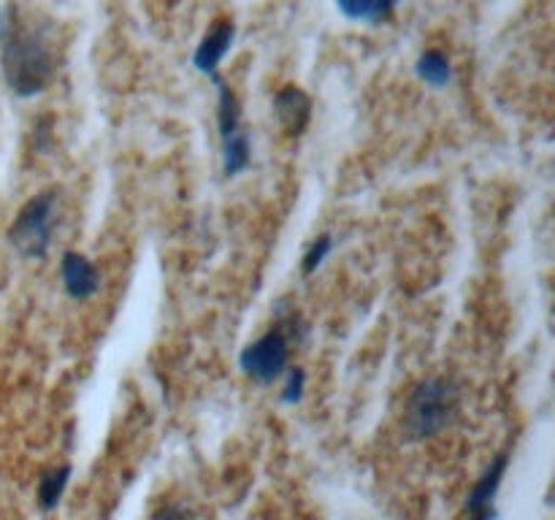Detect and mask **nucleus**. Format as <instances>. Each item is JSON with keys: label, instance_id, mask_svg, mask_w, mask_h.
<instances>
[{"label": "nucleus", "instance_id": "f257e3e1", "mask_svg": "<svg viewBox=\"0 0 555 520\" xmlns=\"http://www.w3.org/2000/svg\"><path fill=\"white\" fill-rule=\"evenodd\" d=\"M0 68L16 98L41 95L57 68L49 27L22 14L16 5L0 11Z\"/></svg>", "mask_w": 555, "mask_h": 520}, {"label": "nucleus", "instance_id": "f03ea898", "mask_svg": "<svg viewBox=\"0 0 555 520\" xmlns=\"http://www.w3.org/2000/svg\"><path fill=\"white\" fill-rule=\"evenodd\" d=\"M459 385L448 377H428L417 382L410 401H406L404 420H401L404 437L410 442L437 437L453 422L455 412H459Z\"/></svg>", "mask_w": 555, "mask_h": 520}, {"label": "nucleus", "instance_id": "7ed1b4c3", "mask_svg": "<svg viewBox=\"0 0 555 520\" xmlns=\"http://www.w3.org/2000/svg\"><path fill=\"white\" fill-rule=\"evenodd\" d=\"M57 225V195L52 190L38 193L16 211L9 227V244L22 258L41 260L52 247V233Z\"/></svg>", "mask_w": 555, "mask_h": 520}, {"label": "nucleus", "instance_id": "20e7f679", "mask_svg": "<svg viewBox=\"0 0 555 520\" xmlns=\"http://www.w3.org/2000/svg\"><path fill=\"white\" fill-rule=\"evenodd\" d=\"M293 323H296V317H291L287 323L280 320L263 336L249 341L238 352V368L244 372V377H249L258 385H271L287 372V363H291V339L293 330H296Z\"/></svg>", "mask_w": 555, "mask_h": 520}, {"label": "nucleus", "instance_id": "39448f33", "mask_svg": "<svg viewBox=\"0 0 555 520\" xmlns=\"http://www.w3.org/2000/svg\"><path fill=\"white\" fill-rule=\"evenodd\" d=\"M209 79L217 87V128H220L222 144V173L225 177H238L253 162L249 135L242 130V108H238V98L233 95V90L225 84L220 74L209 76Z\"/></svg>", "mask_w": 555, "mask_h": 520}, {"label": "nucleus", "instance_id": "423d86ee", "mask_svg": "<svg viewBox=\"0 0 555 520\" xmlns=\"http://www.w3.org/2000/svg\"><path fill=\"white\" fill-rule=\"evenodd\" d=\"M60 280H63V290L74 301H90L101 290V271L81 252L63 255V260H60Z\"/></svg>", "mask_w": 555, "mask_h": 520}, {"label": "nucleus", "instance_id": "0eeeda50", "mask_svg": "<svg viewBox=\"0 0 555 520\" xmlns=\"http://www.w3.org/2000/svg\"><path fill=\"white\" fill-rule=\"evenodd\" d=\"M233 41H236V25L231 20H220L195 47L193 68L204 76H215L222 60L233 49Z\"/></svg>", "mask_w": 555, "mask_h": 520}, {"label": "nucleus", "instance_id": "6e6552de", "mask_svg": "<svg viewBox=\"0 0 555 520\" xmlns=\"http://www.w3.org/2000/svg\"><path fill=\"white\" fill-rule=\"evenodd\" d=\"M274 114L287 135H301L312 119V98L301 87L285 84L274 95Z\"/></svg>", "mask_w": 555, "mask_h": 520}, {"label": "nucleus", "instance_id": "1a4fd4ad", "mask_svg": "<svg viewBox=\"0 0 555 520\" xmlns=\"http://www.w3.org/2000/svg\"><path fill=\"white\" fill-rule=\"evenodd\" d=\"M507 464H509L507 455H499V458L488 466V471L480 477V482L475 485V491L469 493V504H466V507H469V515L488 512V509H493V498H496L499 485H502Z\"/></svg>", "mask_w": 555, "mask_h": 520}, {"label": "nucleus", "instance_id": "9d476101", "mask_svg": "<svg viewBox=\"0 0 555 520\" xmlns=\"http://www.w3.org/2000/svg\"><path fill=\"white\" fill-rule=\"evenodd\" d=\"M339 14L350 22H363V25H379L393 16L399 0H334Z\"/></svg>", "mask_w": 555, "mask_h": 520}, {"label": "nucleus", "instance_id": "9b49d317", "mask_svg": "<svg viewBox=\"0 0 555 520\" xmlns=\"http://www.w3.org/2000/svg\"><path fill=\"white\" fill-rule=\"evenodd\" d=\"M415 74L423 84L428 87H448L450 79H453V65H450V57L439 49H426V52L417 57Z\"/></svg>", "mask_w": 555, "mask_h": 520}, {"label": "nucleus", "instance_id": "f8f14e48", "mask_svg": "<svg viewBox=\"0 0 555 520\" xmlns=\"http://www.w3.org/2000/svg\"><path fill=\"white\" fill-rule=\"evenodd\" d=\"M68 480L70 466H60V469L47 471V474L41 477V482H38V504H41V509L57 507L60 496H63V491L68 487Z\"/></svg>", "mask_w": 555, "mask_h": 520}, {"label": "nucleus", "instance_id": "ddd939ff", "mask_svg": "<svg viewBox=\"0 0 555 520\" xmlns=\"http://www.w3.org/2000/svg\"><path fill=\"white\" fill-rule=\"evenodd\" d=\"M331 249H334V236H331V233H320V236L309 244L307 252H304V260H301L304 276L314 274V271L325 263V258L331 255Z\"/></svg>", "mask_w": 555, "mask_h": 520}, {"label": "nucleus", "instance_id": "4468645a", "mask_svg": "<svg viewBox=\"0 0 555 520\" xmlns=\"http://www.w3.org/2000/svg\"><path fill=\"white\" fill-rule=\"evenodd\" d=\"M287 377H285V388H282V401L285 404H296V401H301L304 395V388H307V372H304L301 366H293L287 368Z\"/></svg>", "mask_w": 555, "mask_h": 520}, {"label": "nucleus", "instance_id": "2eb2a0df", "mask_svg": "<svg viewBox=\"0 0 555 520\" xmlns=\"http://www.w3.org/2000/svg\"><path fill=\"white\" fill-rule=\"evenodd\" d=\"M150 520H190V512L182 504H163L160 509H155Z\"/></svg>", "mask_w": 555, "mask_h": 520}]
</instances>
